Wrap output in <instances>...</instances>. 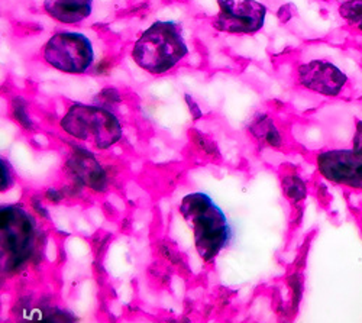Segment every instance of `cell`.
I'll use <instances>...</instances> for the list:
<instances>
[{
  "label": "cell",
  "mask_w": 362,
  "mask_h": 323,
  "mask_svg": "<svg viewBox=\"0 0 362 323\" xmlns=\"http://www.w3.org/2000/svg\"><path fill=\"white\" fill-rule=\"evenodd\" d=\"M131 55L136 66L149 74L168 73L187 55L181 26L168 20L154 22L136 40Z\"/></svg>",
  "instance_id": "7a4b0ae2"
},
{
  "label": "cell",
  "mask_w": 362,
  "mask_h": 323,
  "mask_svg": "<svg viewBox=\"0 0 362 323\" xmlns=\"http://www.w3.org/2000/svg\"><path fill=\"white\" fill-rule=\"evenodd\" d=\"M180 213L193 230L200 258L212 262L230 241L232 232L226 215L214 199L203 192L185 196L180 203Z\"/></svg>",
  "instance_id": "6da1fadb"
},
{
  "label": "cell",
  "mask_w": 362,
  "mask_h": 323,
  "mask_svg": "<svg viewBox=\"0 0 362 323\" xmlns=\"http://www.w3.org/2000/svg\"><path fill=\"white\" fill-rule=\"evenodd\" d=\"M13 184V174L11 165L5 158H2V192L8 190Z\"/></svg>",
  "instance_id": "7c38bea8"
},
{
  "label": "cell",
  "mask_w": 362,
  "mask_h": 323,
  "mask_svg": "<svg viewBox=\"0 0 362 323\" xmlns=\"http://www.w3.org/2000/svg\"><path fill=\"white\" fill-rule=\"evenodd\" d=\"M219 12L214 26L222 33L255 34L264 26L267 8L257 0H218Z\"/></svg>",
  "instance_id": "52a82bcc"
},
{
  "label": "cell",
  "mask_w": 362,
  "mask_h": 323,
  "mask_svg": "<svg viewBox=\"0 0 362 323\" xmlns=\"http://www.w3.org/2000/svg\"><path fill=\"white\" fill-rule=\"evenodd\" d=\"M38 237L37 222L25 208L6 204L0 209V248L6 273L19 271L33 258Z\"/></svg>",
  "instance_id": "3957f363"
},
{
  "label": "cell",
  "mask_w": 362,
  "mask_h": 323,
  "mask_svg": "<svg viewBox=\"0 0 362 323\" xmlns=\"http://www.w3.org/2000/svg\"><path fill=\"white\" fill-rule=\"evenodd\" d=\"M69 165L71 167L77 180H80L84 186L95 190L105 189V184H106L105 171L102 170L100 164L90 154L76 153L70 160Z\"/></svg>",
  "instance_id": "30bf717a"
},
{
  "label": "cell",
  "mask_w": 362,
  "mask_h": 323,
  "mask_svg": "<svg viewBox=\"0 0 362 323\" xmlns=\"http://www.w3.org/2000/svg\"><path fill=\"white\" fill-rule=\"evenodd\" d=\"M297 78L305 89L330 98L341 95L349 81L339 67L325 60H313L300 66Z\"/></svg>",
  "instance_id": "ba28073f"
},
{
  "label": "cell",
  "mask_w": 362,
  "mask_h": 323,
  "mask_svg": "<svg viewBox=\"0 0 362 323\" xmlns=\"http://www.w3.org/2000/svg\"><path fill=\"white\" fill-rule=\"evenodd\" d=\"M44 9L52 19L74 25L92 15L93 0H44Z\"/></svg>",
  "instance_id": "9c48e42d"
},
{
  "label": "cell",
  "mask_w": 362,
  "mask_h": 323,
  "mask_svg": "<svg viewBox=\"0 0 362 323\" xmlns=\"http://www.w3.org/2000/svg\"><path fill=\"white\" fill-rule=\"evenodd\" d=\"M70 136L90 142L98 150H107L122 138V125L107 109L74 103L59 122Z\"/></svg>",
  "instance_id": "277c9868"
},
{
  "label": "cell",
  "mask_w": 362,
  "mask_h": 323,
  "mask_svg": "<svg viewBox=\"0 0 362 323\" xmlns=\"http://www.w3.org/2000/svg\"><path fill=\"white\" fill-rule=\"evenodd\" d=\"M322 177L337 186L362 192V151L356 148H334L316 155Z\"/></svg>",
  "instance_id": "8992f818"
},
{
  "label": "cell",
  "mask_w": 362,
  "mask_h": 323,
  "mask_svg": "<svg viewBox=\"0 0 362 323\" xmlns=\"http://www.w3.org/2000/svg\"><path fill=\"white\" fill-rule=\"evenodd\" d=\"M44 60L52 69L67 74H83L95 63V49L86 35L57 33L45 44Z\"/></svg>",
  "instance_id": "5b68a950"
},
{
  "label": "cell",
  "mask_w": 362,
  "mask_h": 323,
  "mask_svg": "<svg viewBox=\"0 0 362 323\" xmlns=\"http://www.w3.org/2000/svg\"><path fill=\"white\" fill-rule=\"evenodd\" d=\"M352 146H354V148L362 151V121H358V122H356V128H355V134H354Z\"/></svg>",
  "instance_id": "4fadbf2b"
},
{
  "label": "cell",
  "mask_w": 362,
  "mask_h": 323,
  "mask_svg": "<svg viewBox=\"0 0 362 323\" xmlns=\"http://www.w3.org/2000/svg\"><path fill=\"white\" fill-rule=\"evenodd\" d=\"M359 222H361V228H362V212H361V218H359Z\"/></svg>",
  "instance_id": "5bb4252c"
},
{
  "label": "cell",
  "mask_w": 362,
  "mask_h": 323,
  "mask_svg": "<svg viewBox=\"0 0 362 323\" xmlns=\"http://www.w3.org/2000/svg\"><path fill=\"white\" fill-rule=\"evenodd\" d=\"M339 15L354 29L362 34V0H348L339 8Z\"/></svg>",
  "instance_id": "8fae6325"
}]
</instances>
